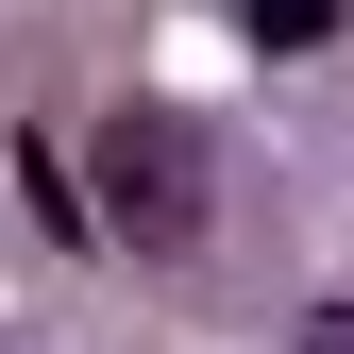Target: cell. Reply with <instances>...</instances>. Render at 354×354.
Wrapping results in <instances>:
<instances>
[{"label": "cell", "mask_w": 354, "mask_h": 354, "mask_svg": "<svg viewBox=\"0 0 354 354\" xmlns=\"http://www.w3.org/2000/svg\"><path fill=\"white\" fill-rule=\"evenodd\" d=\"M203 219H219V152H203V118L118 102L102 136H84V236H118V253H203Z\"/></svg>", "instance_id": "6da1fadb"}, {"label": "cell", "mask_w": 354, "mask_h": 354, "mask_svg": "<svg viewBox=\"0 0 354 354\" xmlns=\"http://www.w3.org/2000/svg\"><path fill=\"white\" fill-rule=\"evenodd\" d=\"M337 34V0H253V51H321Z\"/></svg>", "instance_id": "7a4b0ae2"}, {"label": "cell", "mask_w": 354, "mask_h": 354, "mask_svg": "<svg viewBox=\"0 0 354 354\" xmlns=\"http://www.w3.org/2000/svg\"><path fill=\"white\" fill-rule=\"evenodd\" d=\"M304 354H354V304H304Z\"/></svg>", "instance_id": "3957f363"}]
</instances>
